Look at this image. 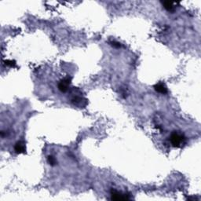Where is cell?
I'll return each instance as SVG.
<instances>
[{
	"instance_id": "cell-1",
	"label": "cell",
	"mask_w": 201,
	"mask_h": 201,
	"mask_svg": "<svg viewBox=\"0 0 201 201\" xmlns=\"http://www.w3.org/2000/svg\"><path fill=\"white\" fill-rule=\"evenodd\" d=\"M185 141H186V138L182 134H180L176 133V132L171 134V142L174 147L180 148L183 145Z\"/></svg>"
},
{
	"instance_id": "cell-2",
	"label": "cell",
	"mask_w": 201,
	"mask_h": 201,
	"mask_svg": "<svg viewBox=\"0 0 201 201\" xmlns=\"http://www.w3.org/2000/svg\"><path fill=\"white\" fill-rule=\"evenodd\" d=\"M111 196V199L115 200H125L131 199L129 195L125 194V193H123V192H118V191L116 190H112Z\"/></svg>"
},
{
	"instance_id": "cell-3",
	"label": "cell",
	"mask_w": 201,
	"mask_h": 201,
	"mask_svg": "<svg viewBox=\"0 0 201 201\" xmlns=\"http://www.w3.org/2000/svg\"><path fill=\"white\" fill-rule=\"evenodd\" d=\"M71 83V78L67 77L65 79H62L58 84V89L61 92H66L68 89V85Z\"/></svg>"
},
{
	"instance_id": "cell-4",
	"label": "cell",
	"mask_w": 201,
	"mask_h": 201,
	"mask_svg": "<svg viewBox=\"0 0 201 201\" xmlns=\"http://www.w3.org/2000/svg\"><path fill=\"white\" fill-rule=\"evenodd\" d=\"M14 150L17 153L21 154V153H25V144L23 142H18L16 143L15 146H14Z\"/></svg>"
},
{
	"instance_id": "cell-5",
	"label": "cell",
	"mask_w": 201,
	"mask_h": 201,
	"mask_svg": "<svg viewBox=\"0 0 201 201\" xmlns=\"http://www.w3.org/2000/svg\"><path fill=\"white\" fill-rule=\"evenodd\" d=\"M154 88H155L156 91H157L158 93L160 94H166L167 93V88L165 85H164L163 83H159L157 84H156L154 86Z\"/></svg>"
},
{
	"instance_id": "cell-6",
	"label": "cell",
	"mask_w": 201,
	"mask_h": 201,
	"mask_svg": "<svg viewBox=\"0 0 201 201\" xmlns=\"http://www.w3.org/2000/svg\"><path fill=\"white\" fill-rule=\"evenodd\" d=\"M162 4H163L164 8H165L167 11H169V12H174V11H175V7L174 2H167L166 1V2H162Z\"/></svg>"
},
{
	"instance_id": "cell-7",
	"label": "cell",
	"mask_w": 201,
	"mask_h": 201,
	"mask_svg": "<svg viewBox=\"0 0 201 201\" xmlns=\"http://www.w3.org/2000/svg\"><path fill=\"white\" fill-rule=\"evenodd\" d=\"M47 161H48V163L51 165V166H54V165H55V164H57V160H56V159H55L54 156H49L48 158H47Z\"/></svg>"
},
{
	"instance_id": "cell-8",
	"label": "cell",
	"mask_w": 201,
	"mask_h": 201,
	"mask_svg": "<svg viewBox=\"0 0 201 201\" xmlns=\"http://www.w3.org/2000/svg\"><path fill=\"white\" fill-rule=\"evenodd\" d=\"M5 62H6L5 64H6L7 66H10V67H13V66L16 65L15 61H6Z\"/></svg>"
},
{
	"instance_id": "cell-9",
	"label": "cell",
	"mask_w": 201,
	"mask_h": 201,
	"mask_svg": "<svg viewBox=\"0 0 201 201\" xmlns=\"http://www.w3.org/2000/svg\"><path fill=\"white\" fill-rule=\"evenodd\" d=\"M111 45L112 46H114V47H116V48H120L121 46L120 43H117V42H112L111 43Z\"/></svg>"
}]
</instances>
